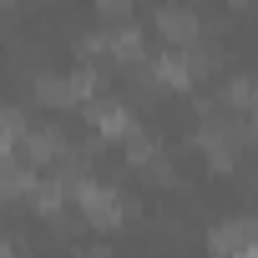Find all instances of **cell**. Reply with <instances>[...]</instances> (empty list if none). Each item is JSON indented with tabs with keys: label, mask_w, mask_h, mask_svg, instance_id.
Returning a JSON list of instances; mask_svg holds the SVG:
<instances>
[{
	"label": "cell",
	"mask_w": 258,
	"mask_h": 258,
	"mask_svg": "<svg viewBox=\"0 0 258 258\" xmlns=\"http://www.w3.org/2000/svg\"><path fill=\"white\" fill-rule=\"evenodd\" d=\"M248 137H253V126H243V121H228V116H213V121H203V132H198V142H203V152H208V162H213V167H233Z\"/></svg>",
	"instance_id": "1"
},
{
	"label": "cell",
	"mask_w": 258,
	"mask_h": 258,
	"mask_svg": "<svg viewBox=\"0 0 258 258\" xmlns=\"http://www.w3.org/2000/svg\"><path fill=\"white\" fill-rule=\"evenodd\" d=\"M71 198H76L81 218H86V223H96V228H116V223L126 218L121 198H116V192H111L106 182H91V177H76V182H71Z\"/></svg>",
	"instance_id": "2"
},
{
	"label": "cell",
	"mask_w": 258,
	"mask_h": 258,
	"mask_svg": "<svg viewBox=\"0 0 258 258\" xmlns=\"http://www.w3.org/2000/svg\"><path fill=\"white\" fill-rule=\"evenodd\" d=\"M86 116H91V126L106 137V142H116V137H132V116H126L116 101H86Z\"/></svg>",
	"instance_id": "3"
},
{
	"label": "cell",
	"mask_w": 258,
	"mask_h": 258,
	"mask_svg": "<svg viewBox=\"0 0 258 258\" xmlns=\"http://www.w3.org/2000/svg\"><path fill=\"white\" fill-rule=\"evenodd\" d=\"M157 36H162L167 46H192V41H198V16H192V11L167 6V11L157 16Z\"/></svg>",
	"instance_id": "4"
},
{
	"label": "cell",
	"mask_w": 258,
	"mask_h": 258,
	"mask_svg": "<svg viewBox=\"0 0 258 258\" xmlns=\"http://www.w3.org/2000/svg\"><path fill=\"white\" fill-rule=\"evenodd\" d=\"M26 132V121L11 111V106H0V157H11L16 152V137Z\"/></svg>",
	"instance_id": "5"
},
{
	"label": "cell",
	"mask_w": 258,
	"mask_h": 258,
	"mask_svg": "<svg viewBox=\"0 0 258 258\" xmlns=\"http://www.w3.org/2000/svg\"><path fill=\"white\" fill-rule=\"evenodd\" d=\"M228 106H238V111H258V81H233L228 86Z\"/></svg>",
	"instance_id": "6"
},
{
	"label": "cell",
	"mask_w": 258,
	"mask_h": 258,
	"mask_svg": "<svg viewBox=\"0 0 258 258\" xmlns=\"http://www.w3.org/2000/svg\"><path fill=\"white\" fill-rule=\"evenodd\" d=\"M96 11L106 21H126V11H132V0H96Z\"/></svg>",
	"instance_id": "7"
}]
</instances>
